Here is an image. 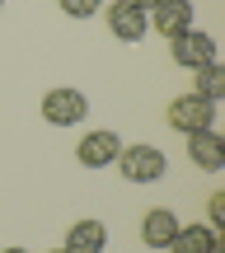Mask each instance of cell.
Returning a JSON list of instances; mask_svg holds the SVG:
<instances>
[{"mask_svg":"<svg viewBox=\"0 0 225 253\" xmlns=\"http://www.w3.org/2000/svg\"><path fill=\"white\" fill-rule=\"evenodd\" d=\"M164 122H169L174 131H183V136L207 131V126H216V103L197 99V94H179V99L164 108Z\"/></svg>","mask_w":225,"mask_h":253,"instance_id":"cell-2","label":"cell"},{"mask_svg":"<svg viewBox=\"0 0 225 253\" xmlns=\"http://www.w3.org/2000/svg\"><path fill=\"white\" fill-rule=\"evenodd\" d=\"M164 253H225V239H221V230L197 220V225H179V235L169 239Z\"/></svg>","mask_w":225,"mask_h":253,"instance_id":"cell-8","label":"cell"},{"mask_svg":"<svg viewBox=\"0 0 225 253\" xmlns=\"http://www.w3.org/2000/svg\"><path fill=\"white\" fill-rule=\"evenodd\" d=\"M132 5H136V9H145V14H150V9L160 5V0H132Z\"/></svg>","mask_w":225,"mask_h":253,"instance_id":"cell-15","label":"cell"},{"mask_svg":"<svg viewBox=\"0 0 225 253\" xmlns=\"http://www.w3.org/2000/svg\"><path fill=\"white\" fill-rule=\"evenodd\" d=\"M169 52H174V66H183V71H202V66L221 61V56H216V38L202 33V28H188V33H179V38L169 42Z\"/></svg>","mask_w":225,"mask_h":253,"instance_id":"cell-4","label":"cell"},{"mask_svg":"<svg viewBox=\"0 0 225 253\" xmlns=\"http://www.w3.org/2000/svg\"><path fill=\"white\" fill-rule=\"evenodd\" d=\"M117 155H122V141H117V131H108V126L85 131L80 145H75V160L85 169H108V164H117Z\"/></svg>","mask_w":225,"mask_h":253,"instance_id":"cell-5","label":"cell"},{"mask_svg":"<svg viewBox=\"0 0 225 253\" xmlns=\"http://www.w3.org/2000/svg\"><path fill=\"white\" fill-rule=\"evenodd\" d=\"M197 99H207V103H221L225 99V66L221 61H211V66H202L197 71Z\"/></svg>","mask_w":225,"mask_h":253,"instance_id":"cell-12","label":"cell"},{"mask_svg":"<svg viewBox=\"0 0 225 253\" xmlns=\"http://www.w3.org/2000/svg\"><path fill=\"white\" fill-rule=\"evenodd\" d=\"M85 113H90V99L80 89H71V84H56V89L43 94V118L52 126H80Z\"/></svg>","mask_w":225,"mask_h":253,"instance_id":"cell-3","label":"cell"},{"mask_svg":"<svg viewBox=\"0 0 225 253\" xmlns=\"http://www.w3.org/2000/svg\"><path fill=\"white\" fill-rule=\"evenodd\" d=\"M0 5H5V0H0Z\"/></svg>","mask_w":225,"mask_h":253,"instance_id":"cell-18","label":"cell"},{"mask_svg":"<svg viewBox=\"0 0 225 253\" xmlns=\"http://www.w3.org/2000/svg\"><path fill=\"white\" fill-rule=\"evenodd\" d=\"M174 235H179V216H174L169 207L145 211V220H141V244H145V249H169Z\"/></svg>","mask_w":225,"mask_h":253,"instance_id":"cell-10","label":"cell"},{"mask_svg":"<svg viewBox=\"0 0 225 253\" xmlns=\"http://www.w3.org/2000/svg\"><path fill=\"white\" fill-rule=\"evenodd\" d=\"M108 244V225L103 220H75L71 230H66V253H103Z\"/></svg>","mask_w":225,"mask_h":253,"instance_id":"cell-11","label":"cell"},{"mask_svg":"<svg viewBox=\"0 0 225 253\" xmlns=\"http://www.w3.org/2000/svg\"><path fill=\"white\" fill-rule=\"evenodd\" d=\"M56 5H61V14H71V19H90V14L103 9V0H56Z\"/></svg>","mask_w":225,"mask_h":253,"instance_id":"cell-13","label":"cell"},{"mask_svg":"<svg viewBox=\"0 0 225 253\" xmlns=\"http://www.w3.org/2000/svg\"><path fill=\"white\" fill-rule=\"evenodd\" d=\"M207 225L211 230H225V192H211V197H207Z\"/></svg>","mask_w":225,"mask_h":253,"instance_id":"cell-14","label":"cell"},{"mask_svg":"<svg viewBox=\"0 0 225 253\" xmlns=\"http://www.w3.org/2000/svg\"><path fill=\"white\" fill-rule=\"evenodd\" d=\"M164 169H169V160H164V150L150 145V141L122 145V155H117V173H122L127 183H160Z\"/></svg>","mask_w":225,"mask_h":253,"instance_id":"cell-1","label":"cell"},{"mask_svg":"<svg viewBox=\"0 0 225 253\" xmlns=\"http://www.w3.org/2000/svg\"><path fill=\"white\" fill-rule=\"evenodd\" d=\"M188 155H192V164H197L202 173L225 169V136L216 131V126H207V131H192V136H188Z\"/></svg>","mask_w":225,"mask_h":253,"instance_id":"cell-9","label":"cell"},{"mask_svg":"<svg viewBox=\"0 0 225 253\" xmlns=\"http://www.w3.org/2000/svg\"><path fill=\"white\" fill-rule=\"evenodd\" d=\"M56 253H66V249H56Z\"/></svg>","mask_w":225,"mask_h":253,"instance_id":"cell-17","label":"cell"},{"mask_svg":"<svg viewBox=\"0 0 225 253\" xmlns=\"http://www.w3.org/2000/svg\"><path fill=\"white\" fill-rule=\"evenodd\" d=\"M103 19H108V33L117 42H141V38L150 33V14L136 9L132 0H113V5L103 9Z\"/></svg>","mask_w":225,"mask_h":253,"instance_id":"cell-6","label":"cell"},{"mask_svg":"<svg viewBox=\"0 0 225 253\" xmlns=\"http://www.w3.org/2000/svg\"><path fill=\"white\" fill-rule=\"evenodd\" d=\"M0 253H28V249H0Z\"/></svg>","mask_w":225,"mask_h":253,"instance_id":"cell-16","label":"cell"},{"mask_svg":"<svg viewBox=\"0 0 225 253\" xmlns=\"http://www.w3.org/2000/svg\"><path fill=\"white\" fill-rule=\"evenodd\" d=\"M192 19H197V9H192V0H160V5L150 9V28L160 38H179V33H188V28H197L192 24Z\"/></svg>","mask_w":225,"mask_h":253,"instance_id":"cell-7","label":"cell"}]
</instances>
